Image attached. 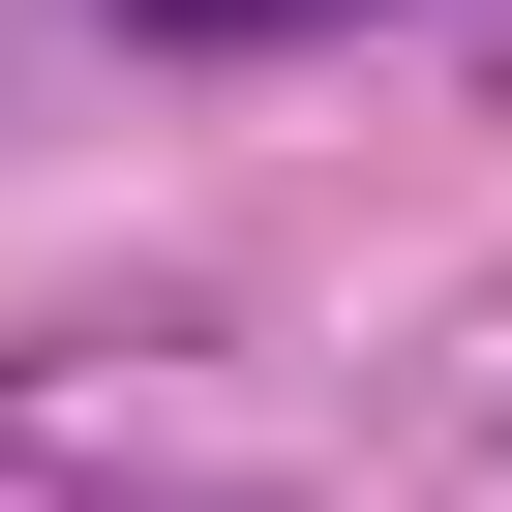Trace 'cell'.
<instances>
[{"mask_svg": "<svg viewBox=\"0 0 512 512\" xmlns=\"http://www.w3.org/2000/svg\"><path fill=\"white\" fill-rule=\"evenodd\" d=\"M121 31H211L241 61V31H392V0H121Z\"/></svg>", "mask_w": 512, "mask_h": 512, "instance_id": "cell-1", "label": "cell"}]
</instances>
